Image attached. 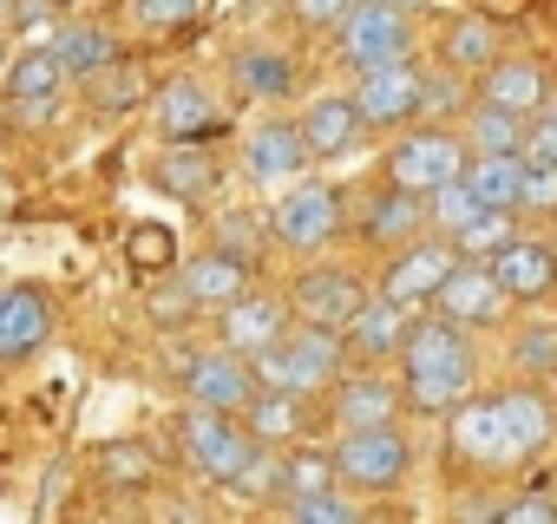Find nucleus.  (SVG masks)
I'll return each instance as SVG.
<instances>
[{
	"mask_svg": "<svg viewBox=\"0 0 557 524\" xmlns=\"http://www.w3.org/2000/svg\"><path fill=\"white\" fill-rule=\"evenodd\" d=\"M557 439V407L537 380H518L505 394H466L446 413V459L472 472H524Z\"/></svg>",
	"mask_w": 557,
	"mask_h": 524,
	"instance_id": "f257e3e1",
	"label": "nucleus"
},
{
	"mask_svg": "<svg viewBox=\"0 0 557 524\" xmlns=\"http://www.w3.org/2000/svg\"><path fill=\"white\" fill-rule=\"evenodd\" d=\"M256 387H283V394H329L348 374V335L322 328V322H289L283 341H269L262 354H249Z\"/></svg>",
	"mask_w": 557,
	"mask_h": 524,
	"instance_id": "f03ea898",
	"label": "nucleus"
},
{
	"mask_svg": "<svg viewBox=\"0 0 557 524\" xmlns=\"http://www.w3.org/2000/svg\"><path fill=\"white\" fill-rule=\"evenodd\" d=\"M466 138H459V125H440V118H413V125H400L394 132V145L381 151V177L387 184H400V190H440L446 177H466Z\"/></svg>",
	"mask_w": 557,
	"mask_h": 524,
	"instance_id": "7ed1b4c3",
	"label": "nucleus"
},
{
	"mask_svg": "<svg viewBox=\"0 0 557 524\" xmlns=\"http://www.w3.org/2000/svg\"><path fill=\"white\" fill-rule=\"evenodd\" d=\"M335 485L355 491V498H381V491H400L407 472H413V439L387 420V426H355V433H335Z\"/></svg>",
	"mask_w": 557,
	"mask_h": 524,
	"instance_id": "20e7f679",
	"label": "nucleus"
},
{
	"mask_svg": "<svg viewBox=\"0 0 557 524\" xmlns=\"http://www.w3.org/2000/svg\"><path fill=\"white\" fill-rule=\"evenodd\" d=\"M342 229H348V203H342L335 184H315V177L283 184V197L269 210V242L296 249V255H322Z\"/></svg>",
	"mask_w": 557,
	"mask_h": 524,
	"instance_id": "39448f33",
	"label": "nucleus"
},
{
	"mask_svg": "<svg viewBox=\"0 0 557 524\" xmlns=\"http://www.w3.org/2000/svg\"><path fill=\"white\" fill-rule=\"evenodd\" d=\"M407 53H413V14L394 8V0H355L335 21V60L348 73H368V66L407 60Z\"/></svg>",
	"mask_w": 557,
	"mask_h": 524,
	"instance_id": "423d86ee",
	"label": "nucleus"
},
{
	"mask_svg": "<svg viewBox=\"0 0 557 524\" xmlns=\"http://www.w3.org/2000/svg\"><path fill=\"white\" fill-rule=\"evenodd\" d=\"M177 446H184V459H190L210 485H223V491H230V478L243 472V459L256 452L243 413H216V407H190V413L177 420Z\"/></svg>",
	"mask_w": 557,
	"mask_h": 524,
	"instance_id": "0eeeda50",
	"label": "nucleus"
},
{
	"mask_svg": "<svg viewBox=\"0 0 557 524\" xmlns=\"http://www.w3.org/2000/svg\"><path fill=\"white\" fill-rule=\"evenodd\" d=\"M453 262H459V242H453V236H440V229H426V236H413V242L387 249L374 289H381V296H394V302H407V309H420V302H433V296H440V283L453 276Z\"/></svg>",
	"mask_w": 557,
	"mask_h": 524,
	"instance_id": "6e6552de",
	"label": "nucleus"
},
{
	"mask_svg": "<svg viewBox=\"0 0 557 524\" xmlns=\"http://www.w3.org/2000/svg\"><path fill=\"white\" fill-rule=\"evenodd\" d=\"M177 387H184V400L190 407H216V413H243L249 400H256V367H249V354H236V348H190L184 361H177Z\"/></svg>",
	"mask_w": 557,
	"mask_h": 524,
	"instance_id": "1a4fd4ad",
	"label": "nucleus"
},
{
	"mask_svg": "<svg viewBox=\"0 0 557 524\" xmlns=\"http://www.w3.org/2000/svg\"><path fill=\"white\" fill-rule=\"evenodd\" d=\"M355 112H361V125L368 132H400V125H413L420 118V60L407 53V60H381V66H368V73H355Z\"/></svg>",
	"mask_w": 557,
	"mask_h": 524,
	"instance_id": "9d476101",
	"label": "nucleus"
},
{
	"mask_svg": "<svg viewBox=\"0 0 557 524\" xmlns=\"http://www.w3.org/2000/svg\"><path fill=\"white\" fill-rule=\"evenodd\" d=\"M368 296H374V283L361 270H348V262H315V270H302L289 283V309L302 322H322V328H342V335H348V322Z\"/></svg>",
	"mask_w": 557,
	"mask_h": 524,
	"instance_id": "9b49d317",
	"label": "nucleus"
},
{
	"mask_svg": "<svg viewBox=\"0 0 557 524\" xmlns=\"http://www.w3.org/2000/svg\"><path fill=\"white\" fill-rule=\"evenodd\" d=\"M243 426H249L256 446H296V439H315L329 426V407H322V394L256 387V400L243 407Z\"/></svg>",
	"mask_w": 557,
	"mask_h": 524,
	"instance_id": "f8f14e48",
	"label": "nucleus"
},
{
	"mask_svg": "<svg viewBox=\"0 0 557 524\" xmlns=\"http://www.w3.org/2000/svg\"><path fill=\"white\" fill-rule=\"evenodd\" d=\"M309 164H315V151H309V138H302L296 118H262V125L243 138V171H249V184L283 190V184L309 177Z\"/></svg>",
	"mask_w": 557,
	"mask_h": 524,
	"instance_id": "ddd939ff",
	"label": "nucleus"
},
{
	"mask_svg": "<svg viewBox=\"0 0 557 524\" xmlns=\"http://www.w3.org/2000/svg\"><path fill=\"white\" fill-rule=\"evenodd\" d=\"M289 296H275V289H243L236 302H223L216 309V341L223 348H236V354H262L269 341H283L289 335Z\"/></svg>",
	"mask_w": 557,
	"mask_h": 524,
	"instance_id": "4468645a",
	"label": "nucleus"
},
{
	"mask_svg": "<svg viewBox=\"0 0 557 524\" xmlns=\"http://www.w3.org/2000/svg\"><path fill=\"white\" fill-rule=\"evenodd\" d=\"M433 309L446 315V322H459V328H498L505 322V289H498V276H492V262H479V255H459L453 262V276L440 283V296H433Z\"/></svg>",
	"mask_w": 557,
	"mask_h": 524,
	"instance_id": "2eb2a0df",
	"label": "nucleus"
},
{
	"mask_svg": "<svg viewBox=\"0 0 557 524\" xmlns=\"http://www.w3.org/2000/svg\"><path fill=\"white\" fill-rule=\"evenodd\" d=\"M355 236L368 242V249H400V242H413V236H426V197L420 190H400V184H374L368 197H361V216H355Z\"/></svg>",
	"mask_w": 557,
	"mask_h": 524,
	"instance_id": "dca6fc26",
	"label": "nucleus"
},
{
	"mask_svg": "<svg viewBox=\"0 0 557 524\" xmlns=\"http://www.w3.org/2000/svg\"><path fill=\"white\" fill-rule=\"evenodd\" d=\"M53 296L34 289V283H8L0 289V367L14 361H34L47 341H53Z\"/></svg>",
	"mask_w": 557,
	"mask_h": 524,
	"instance_id": "f3484780",
	"label": "nucleus"
},
{
	"mask_svg": "<svg viewBox=\"0 0 557 524\" xmlns=\"http://www.w3.org/2000/svg\"><path fill=\"white\" fill-rule=\"evenodd\" d=\"M322 407H329V426L335 433H355V426H387V420H400V387L387 380V374H342L329 394H322Z\"/></svg>",
	"mask_w": 557,
	"mask_h": 524,
	"instance_id": "a211bd4d",
	"label": "nucleus"
},
{
	"mask_svg": "<svg viewBox=\"0 0 557 524\" xmlns=\"http://www.w3.org/2000/svg\"><path fill=\"white\" fill-rule=\"evenodd\" d=\"M151 125H158V138H164V145L210 138V132H216V99H210V86H203V79H190V73L164 79V86L151 92Z\"/></svg>",
	"mask_w": 557,
	"mask_h": 524,
	"instance_id": "6ab92c4d",
	"label": "nucleus"
},
{
	"mask_svg": "<svg viewBox=\"0 0 557 524\" xmlns=\"http://www.w3.org/2000/svg\"><path fill=\"white\" fill-rule=\"evenodd\" d=\"M407 328H413V309L374 289V296L355 309V322H348V354H355L361 367L400 361V348H407Z\"/></svg>",
	"mask_w": 557,
	"mask_h": 524,
	"instance_id": "aec40b11",
	"label": "nucleus"
},
{
	"mask_svg": "<svg viewBox=\"0 0 557 524\" xmlns=\"http://www.w3.org/2000/svg\"><path fill=\"white\" fill-rule=\"evenodd\" d=\"M492 276L505 289V302H544L557 289V242L544 236H511L498 255H492Z\"/></svg>",
	"mask_w": 557,
	"mask_h": 524,
	"instance_id": "412c9836",
	"label": "nucleus"
},
{
	"mask_svg": "<svg viewBox=\"0 0 557 524\" xmlns=\"http://www.w3.org/2000/svg\"><path fill=\"white\" fill-rule=\"evenodd\" d=\"M177 283H184V296L197 302V309H223V302H236L249 283H256V270L243 255H230V249H203V255H190V270H171Z\"/></svg>",
	"mask_w": 557,
	"mask_h": 524,
	"instance_id": "4be33fe9",
	"label": "nucleus"
},
{
	"mask_svg": "<svg viewBox=\"0 0 557 524\" xmlns=\"http://www.w3.org/2000/svg\"><path fill=\"white\" fill-rule=\"evenodd\" d=\"M479 380V361H453V367H400V400L407 413H426V420H446Z\"/></svg>",
	"mask_w": 557,
	"mask_h": 524,
	"instance_id": "5701e85b",
	"label": "nucleus"
},
{
	"mask_svg": "<svg viewBox=\"0 0 557 524\" xmlns=\"http://www.w3.org/2000/svg\"><path fill=\"white\" fill-rule=\"evenodd\" d=\"M296 125H302V138H309L315 158H342L348 145L368 138V125H361V112H355L348 92H322V99H309V105L296 112Z\"/></svg>",
	"mask_w": 557,
	"mask_h": 524,
	"instance_id": "b1692460",
	"label": "nucleus"
},
{
	"mask_svg": "<svg viewBox=\"0 0 557 524\" xmlns=\"http://www.w3.org/2000/svg\"><path fill=\"white\" fill-rule=\"evenodd\" d=\"M216 158L203 151V138H184V145H164L158 151V164H151V184L164 190V197H177V203H203L210 190H216Z\"/></svg>",
	"mask_w": 557,
	"mask_h": 524,
	"instance_id": "393cba45",
	"label": "nucleus"
},
{
	"mask_svg": "<svg viewBox=\"0 0 557 524\" xmlns=\"http://www.w3.org/2000/svg\"><path fill=\"white\" fill-rule=\"evenodd\" d=\"M466 184L485 210H524V151H472L466 158Z\"/></svg>",
	"mask_w": 557,
	"mask_h": 524,
	"instance_id": "a878e982",
	"label": "nucleus"
},
{
	"mask_svg": "<svg viewBox=\"0 0 557 524\" xmlns=\"http://www.w3.org/2000/svg\"><path fill=\"white\" fill-rule=\"evenodd\" d=\"M230 79L243 99H289L296 92V53L283 47H236L230 53Z\"/></svg>",
	"mask_w": 557,
	"mask_h": 524,
	"instance_id": "bb28decb",
	"label": "nucleus"
},
{
	"mask_svg": "<svg viewBox=\"0 0 557 524\" xmlns=\"http://www.w3.org/2000/svg\"><path fill=\"white\" fill-rule=\"evenodd\" d=\"M472 92L479 99H498V105H511V112H537L544 105V92H550V73L537 66V60H492L479 79H472Z\"/></svg>",
	"mask_w": 557,
	"mask_h": 524,
	"instance_id": "cd10ccee",
	"label": "nucleus"
},
{
	"mask_svg": "<svg viewBox=\"0 0 557 524\" xmlns=\"http://www.w3.org/2000/svg\"><path fill=\"white\" fill-rule=\"evenodd\" d=\"M53 60L66 66V79H92V73H106V66L125 60V53H119V34H112V27H99V21H66V27L53 34Z\"/></svg>",
	"mask_w": 557,
	"mask_h": 524,
	"instance_id": "c85d7f7f",
	"label": "nucleus"
},
{
	"mask_svg": "<svg viewBox=\"0 0 557 524\" xmlns=\"http://www.w3.org/2000/svg\"><path fill=\"white\" fill-rule=\"evenodd\" d=\"M524 125H531V112H511V105L479 99V92H472V105L459 112L466 151H524Z\"/></svg>",
	"mask_w": 557,
	"mask_h": 524,
	"instance_id": "c756f323",
	"label": "nucleus"
},
{
	"mask_svg": "<svg viewBox=\"0 0 557 524\" xmlns=\"http://www.w3.org/2000/svg\"><path fill=\"white\" fill-rule=\"evenodd\" d=\"M315 491H335V452L329 446H309V439L283 446V485H275V504L269 511H283L296 498H315Z\"/></svg>",
	"mask_w": 557,
	"mask_h": 524,
	"instance_id": "7c9ffc66",
	"label": "nucleus"
},
{
	"mask_svg": "<svg viewBox=\"0 0 557 524\" xmlns=\"http://www.w3.org/2000/svg\"><path fill=\"white\" fill-rule=\"evenodd\" d=\"M492 60H498V27H492V21H479V14H459V21L446 27V40H440V66H453V73L479 79Z\"/></svg>",
	"mask_w": 557,
	"mask_h": 524,
	"instance_id": "2f4dec72",
	"label": "nucleus"
},
{
	"mask_svg": "<svg viewBox=\"0 0 557 524\" xmlns=\"http://www.w3.org/2000/svg\"><path fill=\"white\" fill-rule=\"evenodd\" d=\"M511 367H518L524 380H537V387L557 380V315L518 322V335H511Z\"/></svg>",
	"mask_w": 557,
	"mask_h": 524,
	"instance_id": "473e14b6",
	"label": "nucleus"
},
{
	"mask_svg": "<svg viewBox=\"0 0 557 524\" xmlns=\"http://www.w3.org/2000/svg\"><path fill=\"white\" fill-rule=\"evenodd\" d=\"M92 472H99V485H112V491H145V485L158 478L151 446H138V439H106V446L92 452Z\"/></svg>",
	"mask_w": 557,
	"mask_h": 524,
	"instance_id": "72a5a7b5",
	"label": "nucleus"
},
{
	"mask_svg": "<svg viewBox=\"0 0 557 524\" xmlns=\"http://www.w3.org/2000/svg\"><path fill=\"white\" fill-rule=\"evenodd\" d=\"M60 86H66V66L53 60V47H27V53L8 66V99H14V105L60 99Z\"/></svg>",
	"mask_w": 557,
	"mask_h": 524,
	"instance_id": "f704fd0d",
	"label": "nucleus"
},
{
	"mask_svg": "<svg viewBox=\"0 0 557 524\" xmlns=\"http://www.w3.org/2000/svg\"><path fill=\"white\" fill-rule=\"evenodd\" d=\"M472 105V86H466V73H453V66H420V118H453L459 125V112Z\"/></svg>",
	"mask_w": 557,
	"mask_h": 524,
	"instance_id": "c9c22d12",
	"label": "nucleus"
},
{
	"mask_svg": "<svg viewBox=\"0 0 557 524\" xmlns=\"http://www.w3.org/2000/svg\"><path fill=\"white\" fill-rule=\"evenodd\" d=\"M479 210H485V203L472 197V184H466V177H446L440 190H426V229H440V236H459Z\"/></svg>",
	"mask_w": 557,
	"mask_h": 524,
	"instance_id": "e433bc0d",
	"label": "nucleus"
},
{
	"mask_svg": "<svg viewBox=\"0 0 557 524\" xmlns=\"http://www.w3.org/2000/svg\"><path fill=\"white\" fill-rule=\"evenodd\" d=\"M125 262H132V276H171L177 270V236L164 223H138L132 242H125Z\"/></svg>",
	"mask_w": 557,
	"mask_h": 524,
	"instance_id": "4c0bfd02",
	"label": "nucleus"
},
{
	"mask_svg": "<svg viewBox=\"0 0 557 524\" xmlns=\"http://www.w3.org/2000/svg\"><path fill=\"white\" fill-rule=\"evenodd\" d=\"M511 236H518V216H511V210H479V216H472V223H466L453 242H459V255H479V262H492V255H498Z\"/></svg>",
	"mask_w": 557,
	"mask_h": 524,
	"instance_id": "58836bf2",
	"label": "nucleus"
},
{
	"mask_svg": "<svg viewBox=\"0 0 557 524\" xmlns=\"http://www.w3.org/2000/svg\"><path fill=\"white\" fill-rule=\"evenodd\" d=\"M86 86H92V105H99L106 118H119V112H132V105L145 99V79H138L125 60H112V66H106V73H92Z\"/></svg>",
	"mask_w": 557,
	"mask_h": 524,
	"instance_id": "ea45409f",
	"label": "nucleus"
},
{
	"mask_svg": "<svg viewBox=\"0 0 557 524\" xmlns=\"http://www.w3.org/2000/svg\"><path fill=\"white\" fill-rule=\"evenodd\" d=\"M216 249H230V255H243L249 270H262V242H269V216L256 223V216H216V236H210Z\"/></svg>",
	"mask_w": 557,
	"mask_h": 524,
	"instance_id": "a19ab883",
	"label": "nucleus"
},
{
	"mask_svg": "<svg viewBox=\"0 0 557 524\" xmlns=\"http://www.w3.org/2000/svg\"><path fill=\"white\" fill-rule=\"evenodd\" d=\"M283 517H296V524H355L361 517V504H355V491H315V498H296V504H283Z\"/></svg>",
	"mask_w": 557,
	"mask_h": 524,
	"instance_id": "79ce46f5",
	"label": "nucleus"
},
{
	"mask_svg": "<svg viewBox=\"0 0 557 524\" xmlns=\"http://www.w3.org/2000/svg\"><path fill=\"white\" fill-rule=\"evenodd\" d=\"M203 8H210V0H132L138 27H151V34H177V27L203 21Z\"/></svg>",
	"mask_w": 557,
	"mask_h": 524,
	"instance_id": "37998d69",
	"label": "nucleus"
},
{
	"mask_svg": "<svg viewBox=\"0 0 557 524\" xmlns=\"http://www.w3.org/2000/svg\"><path fill=\"white\" fill-rule=\"evenodd\" d=\"M518 216H557V158H524V210Z\"/></svg>",
	"mask_w": 557,
	"mask_h": 524,
	"instance_id": "c03bdc74",
	"label": "nucleus"
},
{
	"mask_svg": "<svg viewBox=\"0 0 557 524\" xmlns=\"http://www.w3.org/2000/svg\"><path fill=\"white\" fill-rule=\"evenodd\" d=\"M498 517H505V524H557V491L531 485V491L505 498V504H498Z\"/></svg>",
	"mask_w": 557,
	"mask_h": 524,
	"instance_id": "a18cd8bd",
	"label": "nucleus"
},
{
	"mask_svg": "<svg viewBox=\"0 0 557 524\" xmlns=\"http://www.w3.org/2000/svg\"><path fill=\"white\" fill-rule=\"evenodd\" d=\"M355 8V0H289V21L309 34H335V21Z\"/></svg>",
	"mask_w": 557,
	"mask_h": 524,
	"instance_id": "49530a36",
	"label": "nucleus"
},
{
	"mask_svg": "<svg viewBox=\"0 0 557 524\" xmlns=\"http://www.w3.org/2000/svg\"><path fill=\"white\" fill-rule=\"evenodd\" d=\"M524 158H557V118L531 112V125H524Z\"/></svg>",
	"mask_w": 557,
	"mask_h": 524,
	"instance_id": "de8ad7c7",
	"label": "nucleus"
},
{
	"mask_svg": "<svg viewBox=\"0 0 557 524\" xmlns=\"http://www.w3.org/2000/svg\"><path fill=\"white\" fill-rule=\"evenodd\" d=\"M394 8H407V14H426V8H433V0H394Z\"/></svg>",
	"mask_w": 557,
	"mask_h": 524,
	"instance_id": "09e8293b",
	"label": "nucleus"
},
{
	"mask_svg": "<svg viewBox=\"0 0 557 524\" xmlns=\"http://www.w3.org/2000/svg\"><path fill=\"white\" fill-rule=\"evenodd\" d=\"M537 112H544V118H557V92H544V105H537Z\"/></svg>",
	"mask_w": 557,
	"mask_h": 524,
	"instance_id": "8fccbe9b",
	"label": "nucleus"
},
{
	"mask_svg": "<svg viewBox=\"0 0 557 524\" xmlns=\"http://www.w3.org/2000/svg\"><path fill=\"white\" fill-rule=\"evenodd\" d=\"M53 8H73V0H53Z\"/></svg>",
	"mask_w": 557,
	"mask_h": 524,
	"instance_id": "3c124183",
	"label": "nucleus"
},
{
	"mask_svg": "<svg viewBox=\"0 0 557 524\" xmlns=\"http://www.w3.org/2000/svg\"><path fill=\"white\" fill-rule=\"evenodd\" d=\"M0 14H8V0H0Z\"/></svg>",
	"mask_w": 557,
	"mask_h": 524,
	"instance_id": "603ef678",
	"label": "nucleus"
},
{
	"mask_svg": "<svg viewBox=\"0 0 557 524\" xmlns=\"http://www.w3.org/2000/svg\"><path fill=\"white\" fill-rule=\"evenodd\" d=\"M0 60H8V53H0Z\"/></svg>",
	"mask_w": 557,
	"mask_h": 524,
	"instance_id": "864d4df0",
	"label": "nucleus"
}]
</instances>
